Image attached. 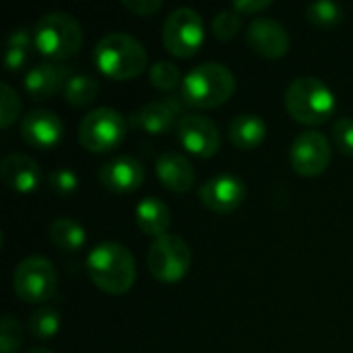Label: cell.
Here are the masks:
<instances>
[{
	"mask_svg": "<svg viewBox=\"0 0 353 353\" xmlns=\"http://www.w3.org/2000/svg\"><path fill=\"white\" fill-rule=\"evenodd\" d=\"M87 273L95 288L105 294H126L137 277V265L132 252L118 242L97 244L87 256Z\"/></svg>",
	"mask_w": 353,
	"mask_h": 353,
	"instance_id": "6da1fadb",
	"label": "cell"
},
{
	"mask_svg": "<svg viewBox=\"0 0 353 353\" xmlns=\"http://www.w3.org/2000/svg\"><path fill=\"white\" fill-rule=\"evenodd\" d=\"M236 91L234 72L221 62H203L194 66L180 85V97L188 108L211 110L223 105Z\"/></svg>",
	"mask_w": 353,
	"mask_h": 353,
	"instance_id": "7a4b0ae2",
	"label": "cell"
},
{
	"mask_svg": "<svg viewBox=\"0 0 353 353\" xmlns=\"http://www.w3.org/2000/svg\"><path fill=\"white\" fill-rule=\"evenodd\" d=\"M93 58H95L97 68L105 77L116 79V81L139 77L147 68V62H149L145 46L137 37L124 31L105 33L95 46Z\"/></svg>",
	"mask_w": 353,
	"mask_h": 353,
	"instance_id": "3957f363",
	"label": "cell"
},
{
	"mask_svg": "<svg viewBox=\"0 0 353 353\" xmlns=\"http://www.w3.org/2000/svg\"><path fill=\"white\" fill-rule=\"evenodd\" d=\"M285 108L290 116L302 124H325L335 112V95L316 77H300L285 89Z\"/></svg>",
	"mask_w": 353,
	"mask_h": 353,
	"instance_id": "277c9868",
	"label": "cell"
},
{
	"mask_svg": "<svg viewBox=\"0 0 353 353\" xmlns=\"http://www.w3.org/2000/svg\"><path fill=\"white\" fill-rule=\"evenodd\" d=\"M33 43L48 58H70L83 46V29L68 12H48L33 27Z\"/></svg>",
	"mask_w": 353,
	"mask_h": 353,
	"instance_id": "5b68a950",
	"label": "cell"
},
{
	"mask_svg": "<svg viewBox=\"0 0 353 353\" xmlns=\"http://www.w3.org/2000/svg\"><path fill=\"white\" fill-rule=\"evenodd\" d=\"M205 39V25L201 14L190 6L172 10L161 27V41L165 50L178 58H190L199 52Z\"/></svg>",
	"mask_w": 353,
	"mask_h": 353,
	"instance_id": "8992f818",
	"label": "cell"
},
{
	"mask_svg": "<svg viewBox=\"0 0 353 353\" xmlns=\"http://www.w3.org/2000/svg\"><path fill=\"white\" fill-rule=\"evenodd\" d=\"M79 143L91 153H105L116 149L126 137V120L112 108L91 110L79 122Z\"/></svg>",
	"mask_w": 353,
	"mask_h": 353,
	"instance_id": "52a82bcc",
	"label": "cell"
},
{
	"mask_svg": "<svg viewBox=\"0 0 353 353\" xmlns=\"http://www.w3.org/2000/svg\"><path fill=\"white\" fill-rule=\"evenodd\" d=\"M58 288V273L46 256L33 254L23 259L12 273V290L17 298L29 304L46 302Z\"/></svg>",
	"mask_w": 353,
	"mask_h": 353,
	"instance_id": "ba28073f",
	"label": "cell"
},
{
	"mask_svg": "<svg viewBox=\"0 0 353 353\" xmlns=\"http://www.w3.org/2000/svg\"><path fill=\"white\" fill-rule=\"evenodd\" d=\"M147 267L161 283H178L190 269V248L180 236H159L147 252Z\"/></svg>",
	"mask_w": 353,
	"mask_h": 353,
	"instance_id": "9c48e42d",
	"label": "cell"
},
{
	"mask_svg": "<svg viewBox=\"0 0 353 353\" xmlns=\"http://www.w3.org/2000/svg\"><path fill=\"white\" fill-rule=\"evenodd\" d=\"M290 159L292 168L300 176L316 178L331 163V143L325 134L316 130H304L294 139Z\"/></svg>",
	"mask_w": 353,
	"mask_h": 353,
	"instance_id": "30bf717a",
	"label": "cell"
},
{
	"mask_svg": "<svg viewBox=\"0 0 353 353\" xmlns=\"http://www.w3.org/2000/svg\"><path fill=\"white\" fill-rule=\"evenodd\" d=\"M180 145L199 157H213L219 151L221 137L217 124L201 114H184L176 124Z\"/></svg>",
	"mask_w": 353,
	"mask_h": 353,
	"instance_id": "8fae6325",
	"label": "cell"
},
{
	"mask_svg": "<svg viewBox=\"0 0 353 353\" xmlns=\"http://www.w3.org/2000/svg\"><path fill=\"white\" fill-rule=\"evenodd\" d=\"M199 196L203 201V205L219 215H228L232 211H236L244 199H246V186L238 176L232 174H221L215 176L211 180H207L201 190Z\"/></svg>",
	"mask_w": 353,
	"mask_h": 353,
	"instance_id": "7c38bea8",
	"label": "cell"
},
{
	"mask_svg": "<svg viewBox=\"0 0 353 353\" xmlns=\"http://www.w3.org/2000/svg\"><path fill=\"white\" fill-rule=\"evenodd\" d=\"M97 178H99L101 186H105L110 192L126 194V192L141 188V184L145 180V168L137 157L118 155L99 168Z\"/></svg>",
	"mask_w": 353,
	"mask_h": 353,
	"instance_id": "4fadbf2b",
	"label": "cell"
},
{
	"mask_svg": "<svg viewBox=\"0 0 353 353\" xmlns=\"http://www.w3.org/2000/svg\"><path fill=\"white\" fill-rule=\"evenodd\" d=\"M246 41L256 54L265 58H281L290 50L288 29L279 21L267 17H259L248 25Z\"/></svg>",
	"mask_w": 353,
	"mask_h": 353,
	"instance_id": "5bb4252c",
	"label": "cell"
},
{
	"mask_svg": "<svg viewBox=\"0 0 353 353\" xmlns=\"http://www.w3.org/2000/svg\"><path fill=\"white\" fill-rule=\"evenodd\" d=\"M21 137L29 147L50 149L62 139V120L50 110H31L21 120Z\"/></svg>",
	"mask_w": 353,
	"mask_h": 353,
	"instance_id": "9a60e30c",
	"label": "cell"
},
{
	"mask_svg": "<svg viewBox=\"0 0 353 353\" xmlns=\"http://www.w3.org/2000/svg\"><path fill=\"white\" fill-rule=\"evenodd\" d=\"M184 105L186 103L182 101V97H168L163 101H149L132 114L130 122L149 134H161L174 126V122L182 114Z\"/></svg>",
	"mask_w": 353,
	"mask_h": 353,
	"instance_id": "2e32d148",
	"label": "cell"
},
{
	"mask_svg": "<svg viewBox=\"0 0 353 353\" xmlns=\"http://www.w3.org/2000/svg\"><path fill=\"white\" fill-rule=\"evenodd\" d=\"M0 178L8 188L27 194L41 184V170L29 155L10 153L0 161Z\"/></svg>",
	"mask_w": 353,
	"mask_h": 353,
	"instance_id": "e0dca14e",
	"label": "cell"
},
{
	"mask_svg": "<svg viewBox=\"0 0 353 353\" xmlns=\"http://www.w3.org/2000/svg\"><path fill=\"white\" fill-rule=\"evenodd\" d=\"M70 77L72 74H70L68 66L41 62V64H35L29 68V72L25 77V89L33 99L43 101V99L56 95L60 89H64V85Z\"/></svg>",
	"mask_w": 353,
	"mask_h": 353,
	"instance_id": "ac0fdd59",
	"label": "cell"
},
{
	"mask_svg": "<svg viewBox=\"0 0 353 353\" xmlns=\"http://www.w3.org/2000/svg\"><path fill=\"white\" fill-rule=\"evenodd\" d=\"M155 174L172 192H188L194 186V168L188 157L178 151L161 153L155 163Z\"/></svg>",
	"mask_w": 353,
	"mask_h": 353,
	"instance_id": "d6986e66",
	"label": "cell"
},
{
	"mask_svg": "<svg viewBox=\"0 0 353 353\" xmlns=\"http://www.w3.org/2000/svg\"><path fill=\"white\" fill-rule=\"evenodd\" d=\"M172 223L170 207L157 196H145L137 205V225L147 236H165Z\"/></svg>",
	"mask_w": 353,
	"mask_h": 353,
	"instance_id": "ffe728a7",
	"label": "cell"
},
{
	"mask_svg": "<svg viewBox=\"0 0 353 353\" xmlns=\"http://www.w3.org/2000/svg\"><path fill=\"white\" fill-rule=\"evenodd\" d=\"M267 137V124L256 114H240L230 122V141L236 149L250 151Z\"/></svg>",
	"mask_w": 353,
	"mask_h": 353,
	"instance_id": "44dd1931",
	"label": "cell"
},
{
	"mask_svg": "<svg viewBox=\"0 0 353 353\" xmlns=\"http://www.w3.org/2000/svg\"><path fill=\"white\" fill-rule=\"evenodd\" d=\"M50 240L62 252H77L85 246L87 236L79 221L70 217H58L50 225Z\"/></svg>",
	"mask_w": 353,
	"mask_h": 353,
	"instance_id": "7402d4cb",
	"label": "cell"
},
{
	"mask_svg": "<svg viewBox=\"0 0 353 353\" xmlns=\"http://www.w3.org/2000/svg\"><path fill=\"white\" fill-rule=\"evenodd\" d=\"M33 31L27 29H14L10 31L6 43H4V66L6 70H19L29 62V54L33 48Z\"/></svg>",
	"mask_w": 353,
	"mask_h": 353,
	"instance_id": "603a6c76",
	"label": "cell"
},
{
	"mask_svg": "<svg viewBox=\"0 0 353 353\" xmlns=\"http://www.w3.org/2000/svg\"><path fill=\"white\" fill-rule=\"evenodd\" d=\"M62 95L74 108L89 105L99 95V81L89 74H72L62 89Z\"/></svg>",
	"mask_w": 353,
	"mask_h": 353,
	"instance_id": "cb8c5ba5",
	"label": "cell"
},
{
	"mask_svg": "<svg viewBox=\"0 0 353 353\" xmlns=\"http://www.w3.org/2000/svg\"><path fill=\"white\" fill-rule=\"evenodd\" d=\"M306 17L312 25L316 27H335L343 21V8L341 4L333 2V0H319V2H310L306 6Z\"/></svg>",
	"mask_w": 353,
	"mask_h": 353,
	"instance_id": "d4e9b609",
	"label": "cell"
},
{
	"mask_svg": "<svg viewBox=\"0 0 353 353\" xmlns=\"http://www.w3.org/2000/svg\"><path fill=\"white\" fill-rule=\"evenodd\" d=\"M149 81L155 89L161 91H174L178 85H182V72L180 68L170 60H159L149 68Z\"/></svg>",
	"mask_w": 353,
	"mask_h": 353,
	"instance_id": "484cf974",
	"label": "cell"
},
{
	"mask_svg": "<svg viewBox=\"0 0 353 353\" xmlns=\"http://www.w3.org/2000/svg\"><path fill=\"white\" fill-rule=\"evenodd\" d=\"M60 329V314L54 308H39L29 316V331L37 339H50Z\"/></svg>",
	"mask_w": 353,
	"mask_h": 353,
	"instance_id": "4316f807",
	"label": "cell"
},
{
	"mask_svg": "<svg viewBox=\"0 0 353 353\" xmlns=\"http://www.w3.org/2000/svg\"><path fill=\"white\" fill-rule=\"evenodd\" d=\"M240 29H242V14L236 8H223L213 19V33L221 41L236 37Z\"/></svg>",
	"mask_w": 353,
	"mask_h": 353,
	"instance_id": "83f0119b",
	"label": "cell"
},
{
	"mask_svg": "<svg viewBox=\"0 0 353 353\" xmlns=\"http://www.w3.org/2000/svg\"><path fill=\"white\" fill-rule=\"evenodd\" d=\"M23 343V329L17 319L4 314L0 321V353H14Z\"/></svg>",
	"mask_w": 353,
	"mask_h": 353,
	"instance_id": "f1b7e54d",
	"label": "cell"
},
{
	"mask_svg": "<svg viewBox=\"0 0 353 353\" xmlns=\"http://www.w3.org/2000/svg\"><path fill=\"white\" fill-rule=\"evenodd\" d=\"M21 112V99L8 83H0V126L8 128Z\"/></svg>",
	"mask_w": 353,
	"mask_h": 353,
	"instance_id": "f546056e",
	"label": "cell"
},
{
	"mask_svg": "<svg viewBox=\"0 0 353 353\" xmlns=\"http://www.w3.org/2000/svg\"><path fill=\"white\" fill-rule=\"evenodd\" d=\"M50 188L58 194V196H68L77 190L79 186V180H77V174L68 168H56L54 172H50Z\"/></svg>",
	"mask_w": 353,
	"mask_h": 353,
	"instance_id": "4dcf8cb0",
	"label": "cell"
},
{
	"mask_svg": "<svg viewBox=\"0 0 353 353\" xmlns=\"http://www.w3.org/2000/svg\"><path fill=\"white\" fill-rule=\"evenodd\" d=\"M333 143L335 147L345 153V155H352L353 157V118L350 116H343L339 120H335L333 124Z\"/></svg>",
	"mask_w": 353,
	"mask_h": 353,
	"instance_id": "1f68e13d",
	"label": "cell"
},
{
	"mask_svg": "<svg viewBox=\"0 0 353 353\" xmlns=\"http://www.w3.org/2000/svg\"><path fill=\"white\" fill-rule=\"evenodd\" d=\"M122 6L139 17H149L161 8V0H122Z\"/></svg>",
	"mask_w": 353,
	"mask_h": 353,
	"instance_id": "d6a6232c",
	"label": "cell"
},
{
	"mask_svg": "<svg viewBox=\"0 0 353 353\" xmlns=\"http://www.w3.org/2000/svg\"><path fill=\"white\" fill-rule=\"evenodd\" d=\"M273 2L271 0H236L232 8H236L240 14H256L265 8H269Z\"/></svg>",
	"mask_w": 353,
	"mask_h": 353,
	"instance_id": "836d02e7",
	"label": "cell"
},
{
	"mask_svg": "<svg viewBox=\"0 0 353 353\" xmlns=\"http://www.w3.org/2000/svg\"><path fill=\"white\" fill-rule=\"evenodd\" d=\"M27 353H54V352H50V350H41V347H39V350H31V352H27Z\"/></svg>",
	"mask_w": 353,
	"mask_h": 353,
	"instance_id": "e575fe53",
	"label": "cell"
}]
</instances>
